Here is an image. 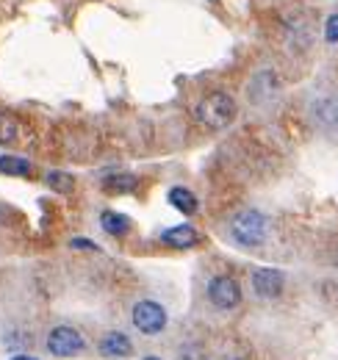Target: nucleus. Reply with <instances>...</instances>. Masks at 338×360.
I'll return each instance as SVG.
<instances>
[{
	"instance_id": "nucleus-1",
	"label": "nucleus",
	"mask_w": 338,
	"mask_h": 360,
	"mask_svg": "<svg viewBox=\"0 0 338 360\" xmlns=\"http://www.w3.org/2000/svg\"><path fill=\"white\" fill-rule=\"evenodd\" d=\"M266 233H269V219H266L261 211H255V208L239 211V214L227 222V236H230V241L239 244V247H247V250L261 247V244L266 241Z\"/></svg>"
},
{
	"instance_id": "nucleus-2",
	"label": "nucleus",
	"mask_w": 338,
	"mask_h": 360,
	"mask_svg": "<svg viewBox=\"0 0 338 360\" xmlns=\"http://www.w3.org/2000/svg\"><path fill=\"white\" fill-rule=\"evenodd\" d=\"M194 114H197V120H200L206 128H211V131H225V128L236 120L239 108H236V100H233L227 91H211L208 97H203V100L197 103Z\"/></svg>"
},
{
	"instance_id": "nucleus-3",
	"label": "nucleus",
	"mask_w": 338,
	"mask_h": 360,
	"mask_svg": "<svg viewBox=\"0 0 338 360\" xmlns=\"http://www.w3.org/2000/svg\"><path fill=\"white\" fill-rule=\"evenodd\" d=\"M130 324L142 333V335H161L169 324L167 308L156 300H139L133 308H130Z\"/></svg>"
},
{
	"instance_id": "nucleus-4",
	"label": "nucleus",
	"mask_w": 338,
	"mask_h": 360,
	"mask_svg": "<svg viewBox=\"0 0 338 360\" xmlns=\"http://www.w3.org/2000/svg\"><path fill=\"white\" fill-rule=\"evenodd\" d=\"M44 347L53 358H78L81 352H86V338L81 335V330L70 324H58L47 333Z\"/></svg>"
},
{
	"instance_id": "nucleus-5",
	"label": "nucleus",
	"mask_w": 338,
	"mask_h": 360,
	"mask_svg": "<svg viewBox=\"0 0 338 360\" xmlns=\"http://www.w3.org/2000/svg\"><path fill=\"white\" fill-rule=\"evenodd\" d=\"M208 302H211L216 311H233L242 305V285L230 277V274H216L208 280Z\"/></svg>"
},
{
	"instance_id": "nucleus-6",
	"label": "nucleus",
	"mask_w": 338,
	"mask_h": 360,
	"mask_svg": "<svg viewBox=\"0 0 338 360\" xmlns=\"http://www.w3.org/2000/svg\"><path fill=\"white\" fill-rule=\"evenodd\" d=\"M280 94V78L275 70H261L247 86V97L253 105H266Z\"/></svg>"
},
{
	"instance_id": "nucleus-7",
	"label": "nucleus",
	"mask_w": 338,
	"mask_h": 360,
	"mask_svg": "<svg viewBox=\"0 0 338 360\" xmlns=\"http://www.w3.org/2000/svg\"><path fill=\"white\" fill-rule=\"evenodd\" d=\"M311 120L327 131V134H336L338 131V94H319L313 103H311Z\"/></svg>"
},
{
	"instance_id": "nucleus-8",
	"label": "nucleus",
	"mask_w": 338,
	"mask_h": 360,
	"mask_svg": "<svg viewBox=\"0 0 338 360\" xmlns=\"http://www.w3.org/2000/svg\"><path fill=\"white\" fill-rule=\"evenodd\" d=\"M286 288V274L280 269H255L253 271V291L261 300H275Z\"/></svg>"
},
{
	"instance_id": "nucleus-9",
	"label": "nucleus",
	"mask_w": 338,
	"mask_h": 360,
	"mask_svg": "<svg viewBox=\"0 0 338 360\" xmlns=\"http://www.w3.org/2000/svg\"><path fill=\"white\" fill-rule=\"evenodd\" d=\"M97 352L108 360H125L133 355V344H130V338H127L125 333H120V330H108V333L100 338Z\"/></svg>"
},
{
	"instance_id": "nucleus-10",
	"label": "nucleus",
	"mask_w": 338,
	"mask_h": 360,
	"mask_svg": "<svg viewBox=\"0 0 338 360\" xmlns=\"http://www.w3.org/2000/svg\"><path fill=\"white\" fill-rule=\"evenodd\" d=\"M161 241L172 250H189V247L200 244V233L192 225H175L161 233Z\"/></svg>"
},
{
	"instance_id": "nucleus-11",
	"label": "nucleus",
	"mask_w": 338,
	"mask_h": 360,
	"mask_svg": "<svg viewBox=\"0 0 338 360\" xmlns=\"http://www.w3.org/2000/svg\"><path fill=\"white\" fill-rule=\"evenodd\" d=\"M100 227L108 236H114V238H125L127 233H130V227H133V222L127 219L125 214H120V211H103L100 214Z\"/></svg>"
},
{
	"instance_id": "nucleus-12",
	"label": "nucleus",
	"mask_w": 338,
	"mask_h": 360,
	"mask_svg": "<svg viewBox=\"0 0 338 360\" xmlns=\"http://www.w3.org/2000/svg\"><path fill=\"white\" fill-rule=\"evenodd\" d=\"M169 205L172 208H177L183 217H192V214H197V197H194V191H189V188H183V186H175V188H169Z\"/></svg>"
},
{
	"instance_id": "nucleus-13",
	"label": "nucleus",
	"mask_w": 338,
	"mask_h": 360,
	"mask_svg": "<svg viewBox=\"0 0 338 360\" xmlns=\"http://www.w3.org/2000/svg\"><path fill=\"white\" fill-rule=\"evenodd\" d=\"M136 186H139V178L130 172H114V175L103 178V188L114 191V194H130V191H136Z\"/></svg>"
},
{
	"instance_id": "nucleus-14",
	"label": "nucleus",
	"mask_w": 338,
	"mask_h": 360,
	"mask_svg": "<svg viewBox=\"0 0 338 360\" xmlns=\"http://www.w3.org/2000/svg\"><path fill=\"white\" fill-rule=\"evenodd\" d=\"M0 172L11 175V178H28L34 172V167H31V161L17 158V155H0Z\"/></svg>"
},
{
	"instance_id": "nucleus-15",
	"label": "nucleus",
	"mask_w": 338,
	"mask_h": 360,
	"mask_svg": "<svg viewBox=\"0 0 338 360\" xmlns=\"http://www.w3.org/2000/svg\"><path fill=\"white\" fill-rule=\"evenodd\" d=\"M44 183H47L53 191H58V194H70V191L75 188V178H73L70 172H61V169L47 172V175H44Z\"/></svg>"
},
{
	"instance_id": "nucleus-16",
	"label": "nucleus",
	"mask_w": 338,
	"mask_h": 360,
	"mask_svg": "<svg viewBox=\"0 0 338 360\" xmlns=\"http://www.w3.org/2000/svg\"><path fill=\"white\" fill-rule=\"evenodd\" d=\"M20 131H23V125H20L11 114L0 111V144H11V141H17V139H20Z\"/></svg>"
},
{
	"instance_id": "nucleus-17",
	"label": "nucleus",
	"mask_w": 338,
	"mask_h": 360,
	"mask_svg": "<svg viewBox=\"0 0 338 360\" xmlns=\"http://www.w3.org/2000/svg\"><path fill=\"white\" fill-rule=\"evenodd\" d=\"M0 341H3V347L11 349V352H25V349L31 347V335H28L25 330H11V333H6Z\"/></svg>"
},
{
	"instance_id": "nucleus-18",
	"label": "nucleus",
	"mask_w": 338,
	"mask_h": 360,
	"mask_svg": "<svg viewBox=\"0 0 338 360\" xmlns=\"http://www.w3.org/2000/svg\"><path fill=\"white\" fill-rule=\"evenodd\" d=\"M177 360H208V358H206L203 344L189 341V344H180V347H177Z\"/></svg>"
},
{
	"instance_id": "nucleus-19",
	"label": "nucleus",
	"mask_w": 338,
	"mask_h": 360,
	"mask_svg": "<svg viewBox=\"0 0 338 360\" xmlns=\"http://www.w3.org/2000/svg\"><path fill=\"white\" fill-rule=\"evenodd\" d=\"M325 37H327V42H338V14L333 17H327V25H325Z\"/></svg>"
},
{
	"instance_id": "nucleus-20",
	"label": "nucleus",
	"mask_w": 338,
	"mask_h": 360,
	"mask_svg": "<svg viewBox=\"0 0 338 360\" xmlns=\"http://www.w3.org/2000/svg\"><path fill=\"white\" fill-rule=\"evenodd\" d=\"M70 247H75V250H94V252H97V244H92L89 238H73Z\"/></svg>"
},
{
	"instance_id": "nucleus-21",
	"label": "nucleus",
	"mask_w": 338,
	"mask_h": 360,
	"mask_svg": "<svg viewBox=\"0 0 338 360\" xmlns=\"http://www.w3.org/2000/svg\"><path fill=\"white\" fill-rule=\"evenodd\" d=\"M11 360H39V358H34V355H28V352H20V355H14Z\"/></svg>"
},
{
	"instance_id": "nucleus-22",
	"label": "nucleus",
	"mask_w": 338,
	"mask_h": 360,
	"mask_svg": "<svg viewBox=\"0 0 338 360\" xmlns=\"http://www.w3.org/2000/svg\"><path fill=\"white\" fill-rule=\"evenodd\" d=\"M3 222H6V208L0 205V225H3Z\"/></svg>"
},
{
	"instance_id": "nucleus-23",
	"label": "nucleus",
	"mask_w": 338,
	"mask_h": 360,
	"mask_svg": "<svg viewBox=\"0 0 338 360\" xmlns=\"http://www.w3.org/2000/svg\"><path fill=\"white\" fill-rule=\"evenodd\" d=\"M144 360H161V358H153V355H150V358H144Z\"/></svg>"
},
{
	"instance_id": "nucleus-24",
	"label": "nucleus",
	"mask_w": 338,
	"mask_h": 360,
	"mask_svg": "<svg viewBox=\"0 0 338 360\" xmlns=\"http://www.w3.org/2000/svg\"><path fill=\"white\" fill-rule=\"evenodd\" d=\"M236 360H239V358H236Z\"/></svg>"
}]
</instances>
